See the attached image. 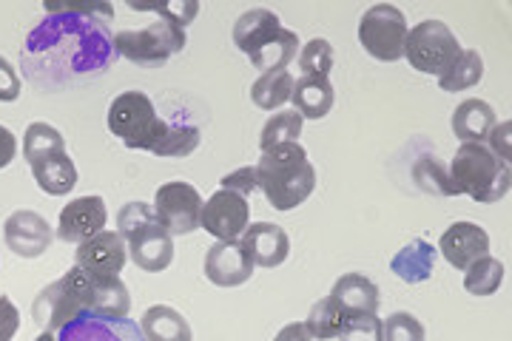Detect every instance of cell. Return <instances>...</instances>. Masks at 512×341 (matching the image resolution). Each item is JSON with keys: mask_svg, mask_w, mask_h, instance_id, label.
Segmentation results:
<instances>
[{"mask_svg": "<svg viewBox=\"0 0 512 341\" xmlns=\"http://www.w3.org/2000/svg\"><path fill=\"white\" fill-rule=\"evenodd\" d=\"M481 77H484V60H481V54L476 49H461V54L453 60V66L439 77V86L441 91L456 94V91L478 86Z\"/></svg>", "mask_w": 512, "mask_h": 341, "instance_id": "obj_28", "label": "cell"}, {"mask_svg": "<svg viewBox=\"0 0 512 341\" xmlns=\"http://www.w3.org/2000/svg\"><path fill=\"white\" fill-rule=\"evenodd\" d=\"M407 18L402 9L390 3H376L370 6L362 20H359V43L365 52L382 63H396L404 57V43H407Z\"/></svg>", "mask_w": 512, "mask_h": 341, "instance_id": "obj_7", "label": "cell"}, {"mask_svg": "<svg viewBox=\"0 0 512 341\" xmlns=\"http://www.w3.org/2000/svg\"><path fill=\"white\" fill-rule=\"evenodd\" d=\"M484 145L493 151L495 157L510 162V123H498V126L490 131V137H487V143Z\"/></svg>", "mask_w": 512, "mask_h": 341, "instance_id": "obj_41", "label": "cell"}, {"mask_svg": "<svg viewBox=\"0 0 512 341\" xmlns=\"http://www.w3.org/2000/svg\"><path fill=\"white\" fill-rule=\"evenodd\" d=\"M126 242L128 259L146 273H163L174 262V236L160 225V219L146 225L134 236H128Z\"/></svg>", "mask_w": 512, "mask_h": 341, "instance_id": "obj_15", "label": "cell"}, {"mask_svg": "<svg viewBox=\"0 0 512 341\" xmlns=\"http://www.w3.org/2000/svg\"><path fill=\"white\" fill-rule=\"evenodd\" d=\"M293 74L288 69H279V72H262L259 80L251 86V100L256 108L262 111H274L282 108L293 94Z\"/></svg>", "mask_w": 512, "mask_h": 341, "instance_id": "obj_26", "label": "cell"}, {"mask_svg": "<svg viewBox=\"0 0 512 341\" xmlns=\"http://www.w3.org/2000/svg\"><path fill=\"white\" fill-rule=\"evenodd\" d=\"M291 103L302 120H325L336 103V91L328 77H299L293 83Z\"/></svg>", "mask_w": 512, "mask_h": 341, "instance_id": "obj_19", "label": "cell"}, {"mask_svg": "<svg viewBox=\"0 0 512 341\" xmlns=\"http://www.w3.org/2000/svg\"><path fill=\"white\" fill-rule=\"evenodd\" d=\"M439 253L456 270H467L476 259L490 256V236L476 222H453L441 234Z\"/></svg>", "mask_w": 512, "mask_h": 341, "instance_id": "obj_14", "label": "cell"}, {"mask_svg": "<svg viewBox=\"0 0 512 341\" xmlns=\"http://www.w3.org/2000/svg\"><path fill=\"white\" fill-rule=\"evenodd\" d=\"M18 157V140L6 126H0V171Z\"/></svg>", "mask_w": 512, "mask_h": 341, "instance_id": "obj_42", "label": "cell"}, {"mask_svg": "<svg viewBox=\"0 0 512 341\" xmlns=\"http://www.w3.org/2000/svg\"><path fill=\"white\" fill-rule=\"evenodd\" d=\"M205 279L217 288H239L254 276V259L248 256L239 239L231 242H214L205 251Z\"/></svg>", "mask_w": 512, "mask_h": 341, "instance_id": "obj_11", "label": "cell"}, {"mask_svg": "<svg viewBox=\"0 0 512 341\" xmlns=\"http://www.w3.org/2000/svg\"><path fill=\"white\" fill-rule=\"evenodd\" d=\"M350 319H353L350 313H345L330 296H325V299H319V302L311 307V313H308V319H305V327H308V333H311L313 341H328L339 339L342 330L348 327Z\"/></svg>", "mask_w": 512, "mask_h": 341, "instance_id": "obj_25", "label": "cell"}, {"mask_svg": "<svg viewBox=\"0 0 512 341\" xmlns=\"http://www.w3.org/2000/svg\"><path fill=\"white\" fill-rule=\"evenodd\" d=\"M450 126L456 131V137L461 143H487L490 131L498 126L495 108L487 100H464L461 106L453 111Z\"/></svg>", "mask_w": 512, "mask_h": 341, "instance_id": "obj_20", "label": "cell"}, {"mask_svg": "<svg viewBox=\"0 0 512 341\" xmlns=\"http://www.w3.org/2000/svg\"><path fill=\"white\" fill-rule=\"evenodd\" d=\"M330 299L350 316H376L379 313V288L365 273H345L336 279Z\"/></svg>", "mask_w": 512, "mask_h": 341, "instance_id": "obj_18", "label": "cell"}, {"mask_svg": "<svg viewBox=\"0 0 512 341\" xmlns=\"http://www.w3.org/2000/svg\"><path fill=\"white\" fill-rule=\"evenodd\" d=\"M299 49H302L299 35L291 32V29H282L262 52H256L251 57V63L259 72H279V69H288L293 60L299 57Z\"/></svg>", "mask_w": 512, "mask_h": 341, "instance_id": "obj_27", "label": "cell"}, {"mask_svg": "<svg viewBox=\"0 0 512 341\" xmlns=\"http://www.w3.org/2000/svg\"><path fill=\"white\" fill-rule=\"evenodd\" d=\"M450 180L458 194H467L478 205H493L510 194V162L495 157L484 143H461L450 165Z\"/></svg>", "mask_w": 512, "mask_h": 341, "instance_id": "obj_3", "label": "cell"}, {"mask_svg": "<svg viewBox=\"0 0 512 341\" xmlns=\"http://www.w3.org/2000/svg\"><path fill=\"white\" fill-rule=\"evenodd\" d=\"M382 341H427V330L413 313L399 310L382 322Z\"/></svg>", "mask_w": 512, "mask_h": 341, "instance_id": "obj_35", "label": "cell"}, {"mask_svg": "<svg viewBox=\"0 0 512 341\" xmlns=\"http://www.w3.org/2000/svg\"><path fill=\"white\" fill-rule=\"evenodd\" d=\"M63 151H66V140H63V134L55 126L32 123V126L26 128V134H23V157H26L29 165L46 160L52 154H63Z\"/></svg>", "mask_w": 512, "mask_h": 341, "instance_id": "obj_29", "label": "cell"}, {"mask_svg": "<svg viewBox=\"0 0 512 341\" xmlns=\"http://www.w3.org/2000/svg\"><path fill=\"white\" fill-rule=\"evenodd\" d=\"M32 168V177H35L37 188L49 197H66L77 185V168H74V160L69 157V151L63 154H52L46 160L29 165Z\"/></svg>", "mask_w": 512, "mask_h": 341, "instance_id": "obj_23", "label": "cell"}, {"mask_svg": "<svg viewBox=\"0 0 512 341\" xmlns=\"http://www.w3.org/2000/svg\"><path fill=\"white\" fill-rule=\"evenodd\" d=\"M128 248L123 236L117 231H100L92 236L89 242L77 245L74 251V268H80L92 279H109V276H120L126 268Z\"/></svg>", "mask_w": 512, "mask_h": 341, "instance_id": "obj_10", "label": "cell"}, {"mask_svg": "<svg viewBox=\"0 0 512 341\" xmlns=\"http://www.w3.org/2000/svg\"><path fill=\"white\" fill-rule=\"evenodd\" d=\"M254 168L259 191L276 211L299 208L316 188V168L308 160L305 145L299 143L276 145L271 151H262Z\"/></svg>", "mask_w": 512, "mask_h": 341, "instance_id": "obj_1", "label": "cell"}, {"mask_svg": "<svg viewBox=\"0 0 512 341\" xmlns=\"http://www.w3.org/2000/svg\"><path fill=\"white\" fill-rule=\"evenodd\" d=\"M109 208L103 197H77L72 199L57 219V236L69 245H83L100 231H106Z\"/></svg>", "mask_w": 512, "mask_h": 341, "instance_id": "obj_13", "label": "cell"}, {"mask_svg": "<svg viewBox=\"0 0 512 341\" xmlns=\"http://www.w3.org/2000/svg\"><path fill=\"white\" fill-rule=\"evenodd\" d=\"M20 327V313L9 296H0V341H12Z\"/></svg>", "mask_w": 512, "mask_h": 341, "instance_id": "obj_40", "label": "cell"}, {"mask_svg": "<svg viewBox=\"0 0 512 341\" xmlns=\"http://www.w3.org/2000/svg\"><path fill=\"white\" fill-rule=\"evenodd\" d=\"M302 123H305V120H302L293 108L276 111L274 117L262 126V134H259V148H262V151H271V148H276V145L299 143Z\"/></svg>", "mask_w": 512, "mask_h": 341, "instance_id": "obj_31", "label": "cell"}, {"mask_svg": "<svg viewBox=\"0 0 512 341\" xmlns=\"http://www.w3.org/2000/svg\"><path fill=\"white\" fill-rule=\"evenodd\" d=\"M89 302H92V279L80 268H69L63 273V279L40 290L32 313L46 333H55L74 322L80 313H89Z\"/></svg>", "mask_w": 512, "mask_h": 341, "instance_id": "obj_5", "label": "cell"}, {"mask_svg": "<svg viewBox=\"0 0 512 341\" xmlns=\"http://www.w3.org/2000/svg\"><path fill=\"white\" fill-rule=\"evenodd\" d=\"M23 91V83H20V74L15 72V66L0 57V103H15Z\"/></svg>", "mask_w": 512, "mask_h": 341, "instance_id": "obj_39", "label": "cell"}, {"mask_svg": "<svg viewBox=\"0 0 512 341\" xmlns=\"http://www.w3.org/2000/svg\"><path fill=\"white\" fill-rule=\"evenodd\" d=\"M140 330L146 341H194L188 319L168 305L148 307L140 319Z\"/></svg>", "mask_w": 512, "mask_h": 341, "instance_id": "obj_22", "label": "cell"}, {"mask_svg": "<svg viewBox=\"0 0 512 341\" xmlns=\"http://www.w3.org/2000/svg\"><path fill=\"white\" fill-rule=\"evenodd\" d=\"M256 268H279L291 256V239L274 222H254L239 236Z\"/></svg>", "mask_w": 512, "mask_h": 341, "instance_id": "obj_16", "label": "cell"}, {"mask_svg": "<svg viewBox=\"0 0 512 341\" xmlns=\"http://www.w3.org/2000/svg\"><path fill=\"white\" fill-rule=\"evenodd\" d=\"M128 307H131V296H128V288L120 276L92 279V302H89L92 316L106 319V322H117V319H126Z\"/></svg>", "mask_w": 512, "mask_h": 341, "instance_id": "obj_24", "label": "cell"}, {"mask_svg": "<svg viewBox=\"0 0 512 341\" xmlns=\"http://www.w3.org/2000/svg\"><path fill=\"white\" fill-rule=\"evenodd\" d=\"M458 54H461V43L453 35V29L441 20H421L407 32L404 57L416 72L441 77L453 66Z\"/></svg>", "mask_w": 512, "mask_h": 341, "instance_id": "obj_6", "label": "cell"}, {"mask_svg": "<svg viewBox=\"0 0 512 341\" xmlns=\"http://www.w3.org/2000/svg\"><path fill=\"white\" fill-rule=\"evenodd\" d=\"M296 63H299L302 77H328L333 69V46L325 37H313L311 43H305L299 49Z\"/></svg>", "mask_w": 512, "mask_h": 341, "instance_id": "obj_33", "label": "cell"}, {"mask_svg": "<svg viewBox=\"0 0 512 341\" xmlns=\"http://www.w3.org/2000/svg\"><path fill=\"white\" fill-rule=\"evenodd\" d=\"M3 239H6V248L20 259H37L52 248L55 231L46 222V216L35 211H15L3 222Z\"/></svg>", "mask_w": 512, "mask_h": 341, "instance_id": "obj_12", "label": "cell"}, {"mask_svg": "<svg viewBox=\"0 0 512 341\" xmlns=\"http://www.w3.org/2000/svg\"><path fill=\"white\" fill-rule=\"evenodd\" d=\"M200 145V128L197 126H168L163 143L157 145L151 154L154 157H188Z\"/></svg>", "mask_w": 512, "mask_h": 341, "instance_id": "obj_34", "label": "cell"}, {"mask_svg": "<svg viewBox=\"0 0 512 341\" xmlns=\"http://www.w3.org/2000/svg\"><path fill=\"white\" fill-rule=\"evenodd\" d=\"M220 188L222 191H234V194H239V197L248 199V194H254L256 188V168H239V171H234V174H225L220 180Z\"/></svg>", "mask_w": 512, "mask_h": 341, "instance_id": "obj_38", "label": "cell"}, {"mask_svg": "<svg viewBox=\"0 0 512 341\" xmlns=\"http://www.w3.org/2000/svg\"><path fill=\"white\" fill-rule=\"evenodd\" d=\"M248 225H251V205H248V199L239 197L234 191H222L220 188L202 205L200 228L205 234L214 236L217 242L239 239Z\"/></svg>", "mask_w": 512, "mask_h": 341, "instance_id": "obj_9", "label": "cell"}, {"mask_svg": "<svg viewBox=\"0 0 512 341\" xmlns=\"http://www.w3.org/2000/svg\"><path fill=\"white\" fill-rule=\"evenodd\" d=\"M202 197L191 182H165L154 194V216L171 236H188L200 231Z\"/></svg>", "mask_w": 512, "mask_h": 341, "instance_id": "obj_8", "label": "cell"}, {"mask_svg": "<svg viewBox=\"0 0 512 341\" xmlns=\"http://www.w3.org/2000/svg\"><path fill=\"white\" fill-rule=\"evenodd\" d=\"M339 341H382V319L379 316H353L342 330Z\"/></svg>", "mask_w": 512, "mask_h": 341, "instance_id": "obj_37", "label": "cell"}, {"mask_svg": "<svg viewBox=\"0 0 512 341\" xmlns=\"http://www.w3.org/2000/svg\"><path fill=\"white\" fill-rule=\"evenodd\" d=\"M109 131L120 137L126 148L137 151H154L163 143L168 123L157 114L146 91H123L111 100L109 106Z\"/></svg>", "mask_w": 512, "mask_h": 341, "instance_id": "obj_4", "label": "cell"}, {"mask_svg": "<svg viewBox=\"0 0 512 341\" xmlns=\"http://www.w3.org/2000/svg\"><path fill=\"white\" fill-rule=\"evenodd\" d=\"M504 282V265L495 256H481L464 270V290L473 296H493Z\"/></svg>", "mask_w": 512, "mask_h": 341, "instance_id": "obj_30", "label": "cell"}, {"mask_svg": "<svg viewBox=\"0 0 512 341\" xmlns=\"http://www.w3.org/2000/svg\"><path fill=\"white\" fill-rule=\"evenodd\" d=\"M274 341H313L311 333H308V327H305V322H291L285 324L279 333H276Z\"/></svg>", "mask_w": 512, "mask_h": 341, "instance_id": "obj_43", "label": "cell"}, {"mask_svg": "<svg viewBox=\"0 0 512 341\" xmlns=\"http://www.w3.org/2000/svg\"><path fill=\"white\" fill-rule=\"evenodd\" d=\"M282 20L271 9H248L242 12L234 23V46L239 52L254 57L256 52H262L279 32H282Z\"/></svg>", "mask_w": 512, "mask_h": 341, "instance_id": "obj_17", "label": "cell"}, {"mask_svg": "<svg viewBox=\"0 0 512 341\" xmlns=\"http://www.w3.org/2000/svg\"><path fill=\"white\" fill-rule=\"evenodd\" d=\"M413 180L424 194H436V197H458L456 185L450 180V171L441 165L436 157H419L413 162Z\"/></svg>", "mask_w": 512, "mask_h": 341, "instance_id": "obj_32", "label": "cell"}, {"mask_svg": "<svg viewBox=\"0 0 512 341\" xmlns=\"http://www.w3.org/2000/svg\"><path fill=\"white\" fill-rule=\"evenodd\" d=\"M151 222H157V216H154V208L146 205V202H128L120 208V214H117V234L123 236V242H126L128 236H134L137 231H143L146 225Z\"/></svg>", "mask_w": 512, "mask_h": 341, "instance_id": "obj_36", "label": "cell"}, {"mask_svg": "<svg viewBox=\"0 0 512 341\" xmlns=\"http://www.w3.org/2000/svg\"><path fill=\"white\" fill-rule=\"evenodd\" d=\"M436 268V248L424 239H413L390 259V273H396L407 285H421L433 276Z\"/></svg>", "mask_w": 512, "mask_h": 341, "instance_id": "obj_21", "label": "cell"}, {"mask_svg": "<svg viewBox=\"0 0 512 341\" xmlns=\"http://www.w3.org/2000/svg\"><path fill=\"white\" fill-rule=\"evenodd\" d=\"M131 9L140 12H157L160 20H154L146 29L137 32H117L114 35V46L131 63L140 66H163L171 54L183 52L185 49V23L197 15V3H174V6H154V9H143L137 3H128Z\"/></svg>", "mask_w": 512, "mask_h": 341, "instance_id": "obj_2", "label": "cell"}]
</instances>
